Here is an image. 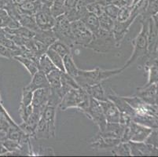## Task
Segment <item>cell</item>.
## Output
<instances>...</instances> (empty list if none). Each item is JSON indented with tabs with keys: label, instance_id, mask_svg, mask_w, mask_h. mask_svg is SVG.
Returning a JSON list of instances; mask_svg holds the SVG:
<instances>
[{
	"label": "cell",
	"instance_id": "obj_1",
	"mask_svg": "<svg viewBox=\"0 0 158 157\" xmlns=\"http://www.w3.org/2000/svg\"><path fill=\"white\" fill-rule=\"evenodd\" d=\"M123 68L115 69H102L99 67L91 70H83L80 69L78 74L74 79L81 88L92 85L102 83L110 78L121 74L123 72Z\"/></svg>",
	"mask_w": 158,
	"mask_h": 157
},
{
	"label": "cell",
	"instance_id": "obj_2",
	"mask_svg": "<svg viewBox=\"0 0 158 157\" xmlns=\"http://www.w3.org/2000/svg\"><path fill=\"white\" fill-rule=\"evenodd\" d=\"M148 22L149 19H140L141 30L131 40L133 51L127 62L122 67L123 70L128 68L148 53Z\"/></svg>",
	"mask_w": 158,
	"mask_h": 157
},
{
	"label": "cell",
	"instance_id": "obj_3",
	"mask_svg": "<svg viewBox=\"0 0 158 157\" xmlns=\"http://www.w3.org/2000/svg\"><path fill=\"white\" fill-rule=\"evenodd\" d=\"M90 96L84 89H72L63 96L58 108L61 111H66L69 109H77L83 112L89 105Z\"/></svg>",
	"mask_w": 158,
	"mask_h": 157
},
{
	"label": "cell",
	"instance_id": "obj_4",
	"mask_svg": "<svg viewBox=\"0 0 158 157\" xmlns=\"http://www.w3.org/2000/svg\"><path fill=\"white\" fill-rule=\"evenodd\" d=\"M86 48L99 54H106L113 49L119 47L116 44L113 31H106L100 28L93 33L92 40Z\"/></svg>",
	"mask_w": 158,
	"mask_h": 157
},
{
	"label": "cell",
	"instance_id": "obj_5",
	"mask_svg": "<svg viewBox=\"0 0 158 157\" xmlns=\"http://www.w3.org/2000/svg\"><path fill=\"white\" fill-rule=\"evenodd\" d=\"M153 129L152 128L136 123L134 120H131L130 123L124 128V131H123V136L121 138V142H146L148 137L153 131Z\"/></svg>",
	"mask_w": 158,
	"mask_h": 157
},
{
	"label": "cell",
	"instance_id": "obj_6",
	"mask_svg": "<svg viewBox=\"0 0 158 157\" xmlns=\"http://www.w3.org/2000/svg\"><path fill=\"white\" fill-rule=\"evenodd\" d=\"M54 34L57 39L69 46L71 48L74 47L73 35L71 31V22L65 14H61L55 18V24L53 28Z\"/></svg>",
	"mask_w": 158,
	"mask_h": 157
},
{
	"label": "cell",
	"instance_id": "obj_7",
	"mask_svg": "<svg viewBox=\"0 0 158 157\" xmlns=\"http://www.w3.org/2000/svg\"><path fill=\"white\" fill-rule=\"evenodd\" d=\"M71 31L74 46H81L86 48L92 40L93 33L81 20L71 21Z\"/></svg>",
	"mask_w": 158,
	"mask_h": 157
},
{
	"label": "cell",
	"instance_id": "obj_8",
	"mask_svg": "<svg viewBox=\"0 0 158 157\" xmlns=\"http://www.w3.org/2000/svg\"><path fill=\"white\" fill-rule=\"evenodd\" d=\"M82 113L85 115L98 127V131L104 130L105 127L107 124V121H106L102 109L101 105L98 101L90 97L88 107Z\"/></svg>",
	"mask_w": 158,
	"mask_h": 157
},
{
	"label": "cell",
	"instance_id": "obj_9",
	"mask_svg": "<svg viewBox=\"0 0 158 157\" xmlns=\"http://www.w3.org/2000/svg\"><path fill=\"white\" fill-rule=\"evenodd\" d=\"M35 21L40 30H51L55 24V17L52 15L51 9L42 6L35 14Z\"/></svg>",
	"mask_w": 158,
	"mask_h": 157
},
{
	"label": "cell",
	"instance_id": "obj_10",
	"mask_svg": "<svg viewBox=\"0 0 158 157\" xmlns=\"http://www.w3.org/2000/svg\"><path fill=\"white\" fill-rule=\"evenodd\" d=\"M121 142L120 138H107L96 134L90 142V146L94 151H102L111 149Z\"/></svg>",
	"mask_w": 158,
	"mask_h": 157
},
{
	"label": "cell",
	"instance_id": "obj_11",
	"mask_svg": "<svg viewBox=\"0 0 158 157\" xmlns=\"http://www.w3.org/2000/svg\"><path fill=\"white\" fill-rule=\"evenodd\" d=\"M107 98L114 104L116 107L119 109L120 113L127 115L131 118H133V116L135 114V109H132L129 105V104L124 100L123 96L117 94L113 89H110V91L107 93Z\"/></svg>",
	"mask_w": 158,
	"mask_h": 157
},
{
	"label": "cell",
	"instance_id": "obj_12",
	"mask_svg": "<svg viewBox=\"0 0 158 157\" xmlns=\"http://www.w3.org/2000/svg\"><path fill=\"white\" fill-rule=\"evenodd\" d=\"M131 146V156L138 155H150L158 154V149L152 145L151 144L143 142H129Z\"/></svg>",
	"mask_w": 158,
	"mask_h": 157
},
{
	"label": "cell",
	"instance_id": "obj_13",
	"mask_svg": "<svg viewBox=\"0 0 158 157\" xmlns=\"http://www.w3.org/2000/svg\"><path fill=\"white\" fill-rule=\"evenodd\" d=\"M107 123H120V112L109 99L99 101Z\"/></svg>",
	"mask_w": 158,
	"mask_h": 157
},
{
	"label": "cell",
	"instance_id": "obj_14",
	"mask_svg": "<svg viewBox=\"0 0 158 157\" xmlns=\"http://www.w3.org/2000/svg\"><path fill=\"white\" fill-rule=\"evenodd\" d=\"M156 93V83L143 86L137 89L135 95L140 97L144 102L150 105H155V98Z\"/></svg>",
	"mask_w": 158,
	"mask_h": 157
},
{
	"label": "cell",
	"instance_id": "obj_15",
	"mask_svg": "<svg viewBox=\"0 0 158 157\" xmlns=\"http://www.w3.org/2000/svg\"><path fill=\"white\" fill-rule=\"evenodd\" d=\"M49 88L38 89L33 91V97L31 105L33 109L44 112V109L48 104Z\"/></svg>",
	"mask_w": 158,
	"mask_h": 157
},
{
	"label": "cell",
	"instance_id": "obj_16",
	"mask_svg": "<svg viewBox=\"0 0 158 157\" xmlns=\"http://www.w3.org/2000/svg\"><path fill=\"white\" fill-rule=\"evenodd\" d=\"M24 87L31 91H34L38 89L49 88L50 84H49L48 80H47V75L43 72L42 71L39 70L32 76L31 82Z\"/></svg>",
	"mask_w": 158,
	"mask_h": 157
},
{
	"label": "cell",
	"instance_id": "obj_17",
	"mask_svg": "<svg viewBox=\"0 0 158 157\" xmlns=\"http://www.w3.org/2000/svg\"><path fill=\"white\" fill-rule=\"evenodd\" d=\"M124 128L125 126L120 124V123H107L104 130L98 131V134L100 136L120 138L121 140L123 131H124Z\"/></svg>",
	"mask_w": 158,
	"mask_h": 157
},
{
	"label": "cell",
	"instance_id": "obj_18",
	"mask_svg": "<svg viewBox=\"0 0 158 157\" xmlns=\"http://www.w3.org/2000/svg\"><path fill=\"white\" fill-rule=\"evenodd\" d=\"M56 109L57 108L54 106L47 105L41 116L48 125L51 138L55 137L56 134Z\"/></svg>",
	"mask_w": 158,
	"mask_h": 157
},
{
	"label": "cell",
	"instance_id": "obj_19",
	"mask_svg": "<svg viewBox=\"0 0 158 157\" xmlns=\"http://www.w3.org/2000/svg\"><path fill=\"white\" fill-rule=\"evenodd\" d=\"M18 9L21 14L35 15L42 7L39 0H22L17 1Z\"/></svg>",
	"mask_w": 158,
	"mask_h": 157
},
{
	"label": "cell",
	"instance_id": "obj_20",
	"mask_svg": "<svg viewBox=\"0 0 158 157\" xmlns=\"http://www.w3.org/2000/svg\"><path fill=\"white\" fill-rule=\"evenodd\" d=\"M90 97L96 99L98 101L108 100L107 91H106L102 86V83H98V84L92 85V86H87L84 88Z\"/></svg>",
	"mask_w": 158,
	"mask_h": 157
},
{
	"label": "cell",
	"instance_id": "obj_21",
	"mask_svg": "<svg viewBox=\"0 0 158 157\" xmlns=\"http://www.w3.org/2000/svg\"><path fill=\"white\" fill-rule=\"evenodd\" d=\"M34 38L44 43L46 47H49L57 39L54 31L51 30H39L35 32Z\"/></svg>",
	"mask_w": 158,
	"mask_h": 157
},
{
	"label": "cell",
	"instance_id": "obj_22",
	"mask_svg": "<svg viewBox=\"0 0 158 157\" xmlns=\"http://www.w3.org/2000/svg\"><path fill=\"white\" fill-rule=\"evenodd\" d=\"M80 20L92 33L95 32L100 28L98 17L89 11H87Z\"/></svg>",
	"mask_w": 158,
	"mask_h": 157
},
{
	"label": "cell",
	"instance_id": "obj_23",
	"mask_svg": "<svg viewBox=\"0 0 158 157\" xmlns=\"http://www.w3.org/2000/svg\"><path fill=\"white\" fill-rule=\"evenodd\" d=\"M61 91L63 95L65 94L68 91L72 89L79 88L80 87L77 83L76 80L73 76H69L64 72H61Z\"/></svg>",
	"mask_w": 158,
	"mask_h": 157
},
{
	"label": "cell",
	"instance_id": "obj_24",
	"mask_svg": "<svg viewBox=\"0 0 158 157\" xmlns=\"http://www.w3.org/2000/svg\"><path fill=\"white\" fill-rule=\"evenodd\" d=\"M16 124L15 121L11 118L3 105H0V130L6 133L8 129L13 125Z\"/></svg>",
	"mask_w": 158,
	"mask_h": 157
},
{
	"label": "cell",
	"instance_id": "obj_25",
	"mask_svg": "<svg viewBox=\"0 0 158 157\" xmlns=\"http://www.w3.org/2000/svg\"><path fill=\"white\" fill-rule=\"evenodd\" d=\"M16 60H18V62L21 63L25 68L27 69V71L29 72V74L31 76L35 74L36 72L39 71V64L35 62V60H33L32 59L28 58L27 57H24L22 55L16 56L14 57Z\"/></svg>",
	"mask_w": 158,
	"mask_h": 157
},
{
	"label": "cell",
	"instance_id": "obj_26",
	"mask_svg": "<svg viewBox=\"0 0 158 157\" xmlns=\"http://www.w3.org/2000/svg\"><path fill=\"white\" fill-rule=\"evenodd\" d=\"M51 138V136L49 130L48 125L44 119L41 117L35 129L34 138L35 139H48Z\"/></svg>",
	"mask_w": 158,
	"mask_h": 157
},
{
	"label": "cell",
	"instance_id": "obj_27",
	"mask_svg": "<svg viewBox=\"0 0 158 157\" xmlns=\"http://www.w3.org/2000/svg\"><path fill=\"white\" fill-rule=\"evenodd\" d=\"M63 63H64V72L73 76V78L76 77L78 74L80 68L77 67L76 63H75L72 54H68V55L64 56L63 57Z\"/></svg>",
	"mask_w": 158,
	"mask_h": 157
},
{
	"label": "cell",
	"instance_id": "obj_28",
	"mask_svg": "<svg viewBox=\"0 0 158 157\" xmlns=\"http://www.w3.org/2000/svg\"><path fill=\"white\" fill-rule=\"evenodd\" d=\"M20 25L24 27V28H28L31 31H38L40 28L37 26L36 21H35V15H30V14H21L20 17V19L18 21Z\"/></svg>",
	"mask_w": 158,
	"mask_h": 157
},
{
	"label": "cell",
	"instance_id": "obj_29",
	"mask_svg": "<svg viewBox=\"0 0 158 157\" xmlns=\"http://www.w3.org/2000/svg\"><path fill=\"white\" fill-rule=\"evenodd\" d=\"M55 69H57L55 67L53 62L51 60V59L49 58L48 56L46 54H43L41 57H40L39 60V70L42 71L43 72L47 75L51 72L54 71Z\"/></svg>",
	"mask_w": 158,
	"mask_h": 157
},
{
	"label": "cell",
	"instance_id": "obj_30",
	"mask_svg": "<svg viewBox=\"0 0 158 157\" xmlns=\"http://www.w3.org/2000/svg\"><path fill=\"white\" fill-rule=\"evenodd\" d=\"M110 152L113 155H116V156H131L129 142H121L120 144L111 149Z\"/></svg>",
	"mask_w": 158,
	"mask_h": 157
},
{
	"label": "cell",
	"instance_id": "obj_31",
	"mask_svg": "<svg viewBox=\"0 0 158 157\" xmlns=\"http://www.w3.org/2000/svg\"><path fill=\"white\" fill-rule=\"evenodd\" d=\"M49 48H51L57 54L64 57L68 54H72V48L59 39H57Z\"/></svg>",
	"mask_w": 158,
	"mask_h": 157
},
{
	"label": "cell",
	"instance_id": "obj_32",
	"mask_svg": "<svg viewBox=\"0 0 158 157\" xmlns=\"http://www.w3.org/2000/svg\"><path fill=\"white\" fill-rule=\"evenodd\" d=\"M6 32L10 33V34L17 35L18 36L23 37L24 39H32L35 36V32L28 29V28H24L22 26H20L17 28H4Z\"/></svg>",
	"mask_w": 158,
	"mask_h": 157
},
{
	"label": "cell",
	"instance_id": "obj_33",
	"mask_svg": "<svg viewBox=\"0 0 158 157\" xmlns=\"http://www.w3.org/2000/svg\"><path fill=\"white\" fill-rule=\"evenodd\" d=\"M46 54L51 59V60L53 62V64L55 65V67L57 69H59L60 71L64 72V63H63V57L57 54V52L54 51L51 48L47 49Z\"/></svg>",
	"mask_w": 158,
	"mask_h": 157
},
{
	"label": "cell",
	"instance_id": "obj_34",
	"mask_svg": "<svg viewBox=\"0 0 158 157\" xmlns=\"http://www.w3.org/2000/svg\"><path fill=\"white\" fill-rule=\"evenodd\" d=\"M61 71L59 69H55L47 75L51 88H61Z\"/></svg>",
	"mask_w": 158,
	"mask_h": 157
},
{
	"label": "cell",
	"instance_id": "obj_35",
	"mask_svg": "<svg viewBox=\"0 0 158 157\" xmlns=\"http://www.w3.org/2000/svg\"><path fill=\"white\" fill-rule=\"evenodd\" d=\"M99 18V24H100V28L103 30H106L108 31H113V26H114L115 21L112 19L111 17H110L106 14H102Z\"/></svg>",
	"mask_w": 158,
	"mask_h": 157
},
{
	"label": "cell",
	"instance_id": "obj_36",
	"mask_svg": "<svg viewBox=\"0 0 158 157\" xmlns=\"http://www.w3.org/2000/svg\"><path fill=\"white\" fill-rule=\"evenodd\" d=\"M123 97L124 98V100L129 104V105L134 109L135 110H137V109H142V108L145 107L146 105V102L143 101L140 97H139L136 95H134V96H130V97H125V96H123Z\"/></svg>",
	"mask_w": 158,
	"mask_h": 157
},
{
	"label": "cell",
	"instance_id": "obj_37",
	"mask_svg": "<svg viewBox=\"0 0 158 157\" xmlns=\"http://www.w3.org/2000/svg\"><path fill=\"white\" fill-rule=\"evenodd\" d=\"M21 53H22L21 48L20 50H12L0 44V57L7 59H12L16 56L21 55Z\"/></svg>",
	"mask_w": 158,
	"mask_h": 157
},
{
	"label": "cell",
	"instance_id": "obj_38",
	"mask_svg": "<svg viewBox=\"0 0 158 157\" xmlns=\"http://www.w3.org/2000/svg\"><path fill=\"white\" fill-rule=\"evenodd\" d=\"M0 44H2V46L7 47V48L12 49V50H20L21 49V47H18L12 40L7 37L4 28H0Z\"/></svg>",
	"mask_w": 158,
	"mask_h": 157
},
{
	"label": "cell",
	"instance_id": "obj_39",
	"mask_svg": "<svg viewBox=\"0 0 158 157\" xmlns=\"http://www.w3.org/2000/svg\"><path fill=\"white\" fill-rule=\"evenodd\" d=\"M132 9H133V6L131 4L120 7L118 16H117V18H116V21H124L128 19L129 17H130L131 14Z\"/></svg>",
	"mask_w": 158,
	"mask_h": 157
},
{
	"label": "cell",
	"instance_id": "obj_40",
	"mask_svg": "<svg viewBox=\"0 0 158 157\" xmlns=\"http://www.w3.org/2000/svg\"><path fill=\"white\" fill-rule=\"evenodd\" d=\"M33 97V91L26 89L25 87L23 88L22 94H21V99L20 105L23 106H28L31 105Z\"/></svg>",
	"mask_w": 158,
	"mask_h": 157
},
{
	"label": "cell",
	"instance_id": "obj_41",
	"mask_svg": "<svg viewBox=\"0 0 158 157\" xmlns=\"http://www.w3.org/2000/svg\"><path fill=\"white\" fill-rule=\"evenodd\" d=\"M119 11H120V7L114 5V4H109L104 6V13L108 15L110 17H111L112 19L116 21L118 16Z\"/></svg>",
	"mask_w": 158,
	"mask_h": 157
},
{
	"label": "cell",
	"instance_id": "obj_42",
	"mask_svg": "<svg viewBox=\"0 0 158 157\" xmlns=\"http://www.w3.org/2000/svg\"><path fill=\"white\" fill-rule=\"evenodd\" d=\"M86 7H87V11L95 14L98 17H100L102 14H104V6L101 5V4L97 2L87 4Z\"/></svg>",
	"mask_w": 158,
	"mask_h": 157
},
{
	"label": "cell",
	"instance_id": "obj_43",
	"mask_svg": "<svg viewBox=\"0 0 158 157\" xmlns=\"http://www.w3.org/2000/svg\"><path fill=\"white\" fill-rule=\"evenodd\" d=\"M19 115L21 116V119L22 122L27 120L28 118L31 116L33 112V106L32 105H30L28 106H23L20 105L19 106Z\"/></svg>",
	"mask_w": 158,
	"mask_h": 157
},
{
	"label": "cell",
	"instance_id": "obj_44",
	"mask_svg": "<svg viewBox=\"0 0 158 157\" xmlns=\"http://www.w3.org/2000/svg\"><path fill=\"white\" fill-rule=\"evenodd\" d=\"M35 155H54V151L51 147L40 146L38 152H35Z\"/></svg>",
	"mask_w": 158,
	"mask_h": 157
},
{
	"label": "cell",
	"instance_id": "obj_45",
	"mask_svg": "<svg viewBox=\"0 0 158 157\" xmlns=\"http://www.w3.org/2000/svg\"><path fill=\"white\" fill-rule=\"evenodd\" d=\"M39 2H40L42 6L51 9V7L52 6L53 4L55 2V0H39Z\"/></svg>",
	"mask_w": 158,
	"mask_h": 157
},
{
	"label": "cell",
	"instance_id": "obj_46",
	"mask_svg": "<svg viewBox=\"0 0 158 157\" xmlns=\"http://www.w3.org/2000/svg\"><path fill=\"white\" fill-rule=\"evenodd\" d=\"M17 0H0V9H5L10 4L15 2Z\"/></svg>",
	"mask_w": 158,
	"mask_h": 157
},
{
	"label": "cell",
	"instance_id": "obj_47",
	"mask_svg": "<svg viewBox=\"0 0 158 157\" xmlns=\"http://www.w3.org/2000/svg\"><path fill=\"white\" fill-rule=\"evenodd\" d=\"M8 153V151L6 149L5 146L0 142V155H6Z\"/></svg>",
	"mask_w": 158,
	"mask_h": 157
},
{
	"label": "cell",
	"instance_id": "obj_48",
	"mask_svg": "<svg viewBox=\"0 0 158 157\" xmlns=\"http://www.w3.org/2000/svg\"><path fill=\"white\" fill-rule=\"evenodd\" d=\"M143 1H145V0H131V5L133 6L136 5V4L139 3V2H143Z\"/></svg>",
	"mask_w": 158,
	"mask_h": 157
},
{
	"label": "cell",
	"instance_id": "obj_49",
	"mask_svg": "<svg viewBox=\"0 0 158 157\" xmlns=\"http://www.w3.org/2000/svg\"><path fill=\"white\" fill-rule=\"evenodd\" d=\"M6 134V132L2 131V130H0V141L2 140V138H5Z\"/></svg>",
	"mask_w": 158,
	"mask_h": 157
},
{
	"label": "cell",
	"instance_id": "obj_50",
	"mask_svg": "<svg viewBox=\"0 0 158 157\" xmlns=\"http://www.w3.org/2000/svg\"><path fill=\"white\" fill-rule=\"evenodd\" d=\"M2 104V98H1V95H0V105Z\"/></svg>",
	"mask_w": 158,
	"mask_h": 157
}]
</instances>
